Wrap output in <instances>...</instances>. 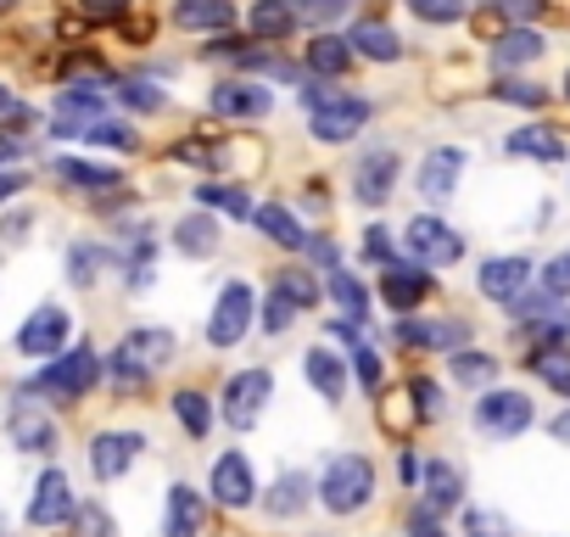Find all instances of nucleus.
<instances>
[{"instance_id": "1", "label": "nucleus", "mask_w": 570, "mask_h": 537, "mask_svg": "<svg viewBox=\"0 0 570 537\" xmlns=\"http://www.w3.org/2000/svg\"><path fill=\"white\" fill-rule=\"evenodd\" d=\"M101 370H107V364H101V353L79 342V348H62V353H57V359H51L29 387H23V392L51 398V403H62V409H68V403H79V398L101 381Z\"/></svg>"}, {"instance_id": "2", "label": "nucleus", "mask_w": 570, "mask_h": 537, "mask_svg": "<svg viewBox=\"0 0 570 537\" xmlns=\"http://www.w3.org/2000/svg\"><path fill=\"white\" fill-rule=\"evenodd\" d=\"M375 498V465L364 453H336L320 476V504L331 515H358Z\"/></svg>"}, {"instance_id": "3", "label": "nucleus", "mask_w": 570, "mask_h": 537, "mask_svg": "<svg viewBox=\"0 0 570 537\" xmlns=\"http://www.w3.org/2000/svg\"><path fill=\"white\" fill-rule=\"evenodd\" d=\"M537 420V409H531V398L525 392H509V387H492V392H481V403H475V431L481 437H520L525 426Z\"/></svg>"}, {"instance_id": "4", "label": "nucleus", "mask_w": 570, "mask_h": 537, "mask_svg": "<svg viewBox=\"0 0 570 537\" xmlns=\"http://www.w3.org/2000/svg\"><path fill=\"white\" fill-rule=\"evenodd\" d=\"M403 241H409V252H414L425 268H448V263H459V257H464V241H459V230H453V224H442L436 213H420V218H409Z\"/></svg>"}, {"instance_id": "5", "label": "nucleus", "mask_w": 570, "mask_h": 537, "mask_svg": "<svg viewBox=\"0 0 570 537\" xmlns=\"http://www.w3.org/2000/svg\"><path fill=\"white\" fill-rule=\"evenodd\" d=\"M252 314H257V297L246 281H229L213 303V320H207V342L213 348H235L246 331H252Z\"/></svg>"}, {"instance_id": "6", "label": "nucleus", "mask_w": 570, "mask_h": 537, "mask_svg": "<svg viewBox=\"0 0 570 537\" xmlns=\"http://www.w3.org/2000/svg\"><path fill=\"white\" fill-rule=\"evenodd\" d=\"M268 398H274V375H268V370H240V375H229V387H224V409H218V414H224V426L252 431Z\"/></svg>"}, {"instance_id": "7", "label": "nucleus", "mask_w": 570, "mask_h": 537, "mask_svg": "<svg viewBox=\"0 0 570 537\" xmlns=\"http://www.w3.org/2000/svg\"><path fill=\"white\" fill-rule=\"evenodd\" d=\"M431 292H436V281H431V268H425L420 257H414V263H403V257L381 263V297H386L392 314H414Z\"/></svg>"}, {"instance_id": "8", "label": "nucleus", "mask_w": 570, "mask_h": 537, "mask_svg": "<svg viewBox=\"0 0 570 537\" xmlns=\"http://www.w3.org/2000/svg\"><path fill=\"white\" fill-rule=\"evenodd\" d=\"M370 101L364 96H336V101H325V107H314L308 113V135L314 140H325V146H342V140H353L364 124H370Z\"/></svg>"}, {"instance_id": "9", "label": "nucleus", "mask_w": 570, "mask_h": 537, "mask_svg": "<svg viewBox=\"0 0 570 537\" xmlns=\"http://www.w3.org/2000/svg\"><path fill=\"white\" fill-rule=\"evenodd\" d=\"M68 336H73L68 309L46 303V309H35V314L23 320V331H18V353H23V359H57V353L68 348Z\"/></svg>"}, {"instance_id": "10", "label": "nucleus", "mask_w": 570, "mask_h": 537, "mask_svg": "<svg viewBox=\"0 0 570 537\" xmlns=\"http://www.w3.org/2000/svg\"><path fill=\"white\" fill-rule=\"evenodd\" d=\"M207 492H213V504H224V509H246V504L257 498L252 459H246L240 448L218 453V459H213V470H207Z\"/></svg>"}, {"instance_id": "11", "label": "nucleus", "mask_w": 570, "mask_h": 537, "mask_svg": "<svg viewBox=\"0 0 570 537\" xmlns=\"http://www.w3.org/2000/svg\"><path fill=\"white\" fill-rule=\"evenodd\" d=\"M96 118H101V85L73 79V85L57 96V107H51V135L79 140V135H85V124H96Z\"/></svg>"}, {"instance_id": "12", "label": "nucleus", "mask_w": 570, "mask_h": 537, "mask_svg": "<svg viewBox=\"0 0 570 537\" xmlns=\"http://www.w3.org/2000/svg\"><path fill=\"white\" fill-rule=\"evenodd\" d=\"M397 174H403V163H397V152H392V146L364 152V157H358V168H353V196H358L364 207H381V202H392Z\"/></svg>"}, {"instance_id": "13", "label": "nucleus", "mask_w": 570, "mask_h": 537, "mask_svg": "<svg viewBox=\"0 0 570 537\" xmlns=\"http://www.w3.org/2000/svg\"><path fill=\"white\" fill-rule=\"evenodd\" d=\"M268 107H274V96L263 85H252V79H224V85L207 90L213 118H268Z\"/></svg>"}, {"instance_id": "14", "label": "nucleus", "mask_w": 570, "mask_h": 537, "mask_svg": "<svg viewBox=\"0 0 570 537\" xmlns=\"http://www.w3.org/2000/svg\"><path fill=\"white\" fill-rule=\"evenodd\" d=\"M7 431H12V448H23V453H57V420L40 403H29V392L12 403Z\"/></svg>"}, {"instance_id": "15", "label": "nucleus", "mask_w": 570, "mask_h": 537, "mask_svg": "<svg viewBox=\"0 0 570 537\" xmlns=\"http://www.w3.org/2000/svg\"><path fill=\"white\" fill-rule=\"evenodd\" d=\"M140 448H146V437H140V431H101V437L90 442V470H96L101 481H118V476H129V470H135Z\"/></svg>"}, {"instance_id": "16", "label": "nucleus", "mask_w": 570, "mask_h": 537, "mask_svg": "<svg viewBox=\"0 0 570 537\" xmlns=\"http://www.w3.org/2000/svg\"><path fill=\"white\" fill-rule=\"evenodd\" d=\"M73 481L62 470H46L35 481V498H29V526H68L73 520Z\"/></svg>"}, {"instance_id": "17", "label": "nucleus", "mask_w": 570, "mask_h": 537, "mask_svg": "<svg viewBox=\"0 0 570 537\" xmlns=\"http://www.w3.org/2000/svg\"><path fill=\"white\" fill-rule=\"evenodd\" d=\"M525 286H531V263L525 257H487L475 268V292L492 297V303H514Z\"/></svg>"}, {"instance_id": "18", "label": "nucleus", "mask_w": 570, "mask_h": 537, "mask_svg": "<svg viewBox=\"0 0 570 537\" xmlns=\"http://www.w3.org/2000/svg\"><path fill=\"white\" fill-rule=\"evenodd\" d=\"M207 526V498L185 481L168 487V504H163V537H202Z\"/></svg>"}, {"instance_id": "19", "label": "nucleus", "mask_w": 570, "mask_h": 537, "mask_svg": "<svg viewBox=\"0 0 570 537\" xmlns=\"http://www.w3.org/2000/svg\"><path fill=\"white\" fill-rule=\"evenodd\" d=\"M464 336H470V325H459V320H403L397 325V342L403 348H425V353H459L464 348Z\"/></svg>"}, {"instance_id": "20", "label": "nucleus", "mask_w": 570, "mask_h": 537, "mask_svg": "<svg viewBox=\"0 0 570 537\" xmlns=\"http://www.w3.org/2000/svg\"><path fill=\"white\" fill-rule=\"evenodd\" d=\"M459 168H464V152L459 146H442V152H431L425 163H420V196L425 202H448L453 191H459Z\"/></svg>"}, {"instance_id": "21", "label": "nucleus", "mask_w": 570, "mask_h": 537, "mask_svg": "<svg viewBox=\"0 0 570 537\" xmlns=\"http://www.w3.org/2000/svg\"><path fill=\"white\" fill-rule=\"evenodd\" d=\"M252 224H257V235H268V241L285 246V252H303V246H308V224H297V213L279 207V202L252 207Z\"/></svg>"}, {"instance_id": "22", "label": "nucleus", "mask_w": 570, "mask_h": 537, "mask_svg": "<svg viewBox=\"0 0 570 537\" xmlns=\"http://www.w3.org/2000/svg\"><path fill=\"white\" fill-rule=\"evenodd\" d=\"M320 487L308 481V470H285L268 492H263V509L274 515V520H292V515H303L308 509V498H314Z\"/></svg>"}, {"instance_id": "23", "label": "nucleus", "mask_w": 570, "mask_h": 537, "mask_svg": "<svg viewBox=\"0 0 570 537\" xmlns=\"http://www.w3.org/2000/svg\"><path fill=\"white\" fill-rule=\"evenodd\" d=\"M303 375H308V387H314L325 403H342V398H347V359H336L331 348H314V353L303 359Z\"/></svg>"}, {"instance_id": "24", "label": "nucleus", "mask_w": 570, "mask_h": 537, "mask_svg": "<svg viewBox=\"0 0 570 537\" xmlns=\"http://www.w3.org/2000/svg\"><path fill=\"white\" fill-rule=\"evenodd\" d=\"M420 492H425V509L448 515V509L464 498V476H459L448 459H431V465H420Z\"/></svg>"}, {"instance_id": "25", "label": "nucleus", "mask_w": 570, "mask_h": 537, "mask_svg": "<svg viewBox=\"0 0 570 537\" xmlns=\"http://www.w3.org/2000/svg\"><path fill=\"white\" fill-rule=\"evenodd\" d=\"M174 23L196 35H224L235 23V7L229 0H174Z\"/></svg>"}, {"instance_id": "26", "label": "nucleus", "mask_w": 570, "mask_h": 537, "mask_svg": "<svg viewBox=\"0 0 570 537\" xmlns=\"http://www.w3.org/2000/svg\"><path fill=\"white\" fill-rule=\"evenodd\" d=\"M353 40H342V35H320L308 51H303V62H308V74H320V79H347V68H353Z\"/></svg>"}, {"instance_id": "27", "label": "nucleus", "mask_w": 570, "mask_h": 537, "mask_svg": "<svg viewBox=\"0 0 570 537\" xmlns=\"http://www.w3.org/2000/svg\"><path fill=\"white\" fill-rule=\"evenodd\" d=\"M118 353H129L135 364H146V370L157 375V370L179 353V342H174V331H157V325H151V331H129V336L118 342Z\"/></svg>"}, {"instance_id": "28", "label": "nucleus", "mask_w": 570, "mask_h": 537, "mask_svg": "<svg viewBox=\"0 0 570 537\" xmlns=\"http://www.w3.org/2000/svg\"><path fill=\"white\" fill-rule=\"evenodd\" d=\"M246 23H252V40H292L297 7H292V0H252Z\"/></svg>"}, {"instance_id": "29", "label": "nucleus", "mask_w": 570, "mask_h": 537, "mask_svg": "<svg viewBox=\"0 0 570 537\" xmlns=\"http://www.w3.org/2000/svg\"><path fill=\"white\" fill-rule=\"evenodd\" d=\"M542 51H548V40H542L537 29H525V23H520V29H509V35L492 46V68H498V74H509V68H525V62H537Z\"/></svg>"}, {"instance_id": "30", "label": "nucleus", "mask_w": 570, "mask_h": 537, "mask_svg": "<svg viewBox=\"0 0 570 537\" xmlns=\"http://www.w3.org/2000/svg\"><path fill=\"white\" fill-rule=\"evenodd\" d=\"M559 342H564V336H537V348H531V359H525V364H531L553 392H564V398H570V353H564Z\"/></svg>"}, {"instance_id": "31", "label": "nucleus", "mask_w": 570, "mask_h": 537, "mask_svg": "<svg viewBox=\"0 0 570 537\" xmlns=\"http://www.w3.org/2000/svg\"><path fill=\"white\" fill-rule=\"evenodd\" d=\"M503 146H509L514 157H537V163H559V157H564V140H559V129H548V124H525V129H514Z\"/></svg>"}, {"instance_id": "32", "label": "nucleus", "mask_w": 570, "mask_h": 537, "mask_svg": "<svg viewBox=\"0 0 570 537\" xmlns=\"http://www.w3.org/2000/svg\"><path fill=\"white\" fill-rule=\"evenodd\" d=\"M325 292H331V303H336V309H342L347 320H358V325L370 320V292H364V281L353 275V268H342V263H336V268H331V286H325Z\"/></svg>"}, {"instance_id": "33", "label": "nucleus", "mask_w": 570, "mask_h": 537, "mask_svg": "<svg viewBox=\"0 0 570 537\" xmlns=\"http://www.w3.org/2000/svg\"><path fill=\"white\" fill-rule=\"evenodd\" d=\"M347 40H353V51L370 57V62H397V57H403V40H397V29H386V23H358Z\"/></svg>"}, {"instance_id": "34", "label": "nucleus", "mask_w": 570, "mask_h": 537, "mask_svg": "<svg viewBox=\"0 0 570 537\" xmlns=\"http://www.w3.org/2000/svg\"><path fill=\"white\" fill-rule=\"evenodd\" d=\"M174 246H179L185 257H213V252H218V224H213L207 213H190V218L174 224Z\"/></svg>"}, {"instance_id": "35", "label": "nucleus", "mask_w": 570, "mask_h": 537, "mask_svg": "<svg viewBox=\"0 0 570 537\" xmlns=\"http://www.w3.org/2000/svg\"><path fill=\"white\" fill-rule=\"evenodd\" d=\"M57 179L73 185V191H112L124 174L118 168H101V163H79V157H57Z\"/></svg>"}, {"instance_id": "36", "label": "nucleus", "mask_w": 570, "mask_h": 537, "mask_svg": "<svg viewBox=\"0 0 570 537\" xmlns=\"http://www.w3.org/2000/svg\"><path fill=\"white\" fill-rule=\"evenodd\" d=\"M112 263V252L107 246H96V241H79V246H68V281L73 286H96V275Z\"/></svg>"}, {"instance_id": "37", "label": "nucleus", "mask_w": 570, "mask_h": 537, "mask_svg": "<svg viewBox=\"0 0 570 537\" xmlns=\"http://www.w3.org/2000/svg\"><path fill=\"white\" fill-rule=\"evenodd\" d=\"M168 403H174V414H179V426H185L190 437H207V431H213V403H207L196 387H179Z\"/></svg>"}, {"instance_id": "38", "label": "nucleus", "mask_w": 570, "mask_h": 537, "mask_svg": "<svg viewBox=\"0 0 570 537\" xmlns=\"http://www.w3.org/2000/svg\"><path fill=\"white\" fill-rule=\"evenodd\" d=\"M196 202L202 207H213V213H229V218H252V196L240 191V185H196Z\"/></svg>"}, {"instance_id": "39", "label": "nucleus", "mask_w": 570, "mask_h": 537, "mask_svg": "<svg viewBox=\"0 0 570 537\" xmlns=\"http://www.w3.org/2000/svg\"><path fill=\"white\" fill-rule=\"evenodd\" d=\"M79 140H85V146H107V152H135V146H140V135H135L129 124H118V118H96V124H85Z\"/></svg>"}, {"instance_id": "40", "label": "nucleus", "mask_w": 570, "mask_h": 537, "mask_svg": "<svg viewBox=\"0 0 570 537\" xmlns=\"http://www.w3.org/2000/svg\"><path fill=\"white\" fill-rule=\"evenodd\" d=\"M453 375H459L464 387H492V381H498V359L459 348V353H453Z\"/></svg>"}, {"instance_id": "41", "label": "nucleus", "mask_w": 570, "mask_h": 537, "mask_svg": "<svg viewBox=\"0 0 570 537\" xmlns=\"http://www.w3.org/2000/svg\"><path fill=\"white\" fill-rule=\"evenodd\" d=\"M107 375H112V387H118V392H146V387H151V370H146V364H135V359H129V353H118V348H112V359H107Z\"/></svg>"}, {"instance_id": "42", "label": "nucleus", "mask_w": 570, "mask_h": 537, "mask_svg": "<svg viewBox=\"0 0 570 537\" xmlns=\"http://www.w3.org/2000/svg\"><path fill=\"white\" fill-rule=\"evenodd\" d=\"M409 12H414L420 23H436V29H448V23H459V18L470 12V0H409Z\"/></svg>"}, {"instance_id": "43", "label": "nucleus", "mask_w": 570, "mask_h": 537, "mask_svg": "<svg viewBox=\"0 0 570 537\" xmlns=\"http://www.w3.org/2000/svg\"><path fill=\"white\" fill-rule=\"evenodd\" d=\"M285 297H292L297 309H314L320 303V281L308 275V268H279V281H274Z\"/></svg>"}, {"instance_id": "44", "label": "nucleus", "mask_w": 570, "mask_h": 537, "mask_svg": "<svg viewBox=\"0 0 570 537\" xmlns=\"http://www.w3.org/2000/svg\"><path fill=\"white\" fill-rule=\"evenodd\" d=\"M118 101L135 107V113H163V107H168V96H163L157 85H146V79H124V85H118Z\"/></svg>"}, {"instance_id": "45", "label": "nucleus", "mask_w": 570, "mask_h": 537, "mask_svg": "<svg viewBox=\"0 0 570 537\" xmlns=\"http://www.w3.org/2000/svg\"><path fill=\"white\" fill-rule=\"evenodd\" d=\"M297 314H303V309H297L292 297H285V292L274 286V292H268V303H263V331H268V336L292 331V320H297Z\"/></svg>"}, {"instance_id": "46", "label": "nucleus", "mask_w": 570, "mask_h": 537, "mask_svg": "<svg viewBox=\"0 0 570 537\" xmlns=\"http://www.w3.org/2000/svg\"><path fill=\"white\" fill-rule=\"evenodd\" d=\"M464 537H514V526L498 509H464Z\"/></svg>"}, {"instance_id": "47", "label": "nucleus", "mask_w": 570, "mask_h": 537, "mask_svg": "<svg viewBox=\"0 0 570 537\" xmlns=\"http://www.w3.org/2000/svg\"><path fill=\"white\" fill-rule=\"evenodd\" d=\"M492 96H498V101H509V107H525V113H537V107L548 101V90H542V85H525V79H503Z\"/></svg>"}, {"instance_id": "48", "label": "nucleus", "mask_w": 570, "mask_h": 537, "mask_svg": "<svg viewBox=\"0 0 570 537\" xmlns=\"http://www.w3.org/2000/svg\"><path fill=\"white\" fill-rule=\"evenodd\" d=\"M347 359H353V370H358L364 392H381V375H386V370H381V353H375V348H370L364 336L353 342V353H347Z\"/></svg>"}, {"instance_id": "49", "label": "nucleus", "mask_w": 570, "mask_h": 537, "mask_svg": "<svg viewBox=\"0 0 570 537\" xmlns=\"http://www.w3.org/2000/svg\"><path fill=\"white\" fill-rule=\"evenodd\" d=\"M409 398H414V420H436L442 414V387L431 375H414L409 381Z\"/></svg>"}, {"instance_id": "50", "label": "nucleus", "mask_w": 570, "mask_h": 537, "mask_svg": "<svg viewBox=\"0 0 570 537\" xmlns=\"http://www.w3.org/2000/svg\"><path fill=\"white\" fill-rule=\"evenodd\" d=\"M297 7V23H336L353 0H292Z\"/></svg>"}, {"instance_id": "51", "label": "nucleus", "mask_w": 570, "mask_h": 537, "mask_svg": "<svg viewBox=\"0 0 570 537\" xmlns=\"http://www.w3.org/2000/svg\"><path fill=\"white\" fill-rule=\"evenodd\" d=\"M73 520H79V537H118V531H112V515H107L101 504H79Z\"/></svg>"}, {"instance_id": "52", "label": "nucleus", "mask_w": 570, "mask_h": 537, "mask_svg": "<svg viewBox=\"0 0 570 537\" xmlns=\"http://www.w3.org/2000/svg\"><path fill=\"white\" fill-rule=\"evenodd\" d=\"M79 18L85 23H124L129 18V0H79Z\"/></svg>"}, {"instance_id": "53", "label": "nucleus", "mask_w": 570, "mask_h": 537, "mask_svg": "<svg viewBox=\"0 0 570 537\" xmlns=\"http://www.w3.org/2000/svg\"><path fill=\"white\" fill-rule=\"evenodd\" d=\"M542 292H548V297H570V252H559V257L542 268Z\"/></svg>"}, {"instance_id": "54", "label": "nucleus", "mask_w": 570, "mask_h": 537, "mask_svg": "<svg viewBox=\"0 0 570 537\" xmlns=\"http://www.w3.org/2000/svg\"><path fill=\"white\" fill-rule=\"evenodd\" d=\"M487 7L509 12L514 23H531V18H542V12H548V0H487Z\"/></svg>"}, {"instance_id": "55", "label": "nucleus", "mask_w": 570, "mask_h": 537, "mask_svg": "<svg viewBox=\"0 0 570 537\" xmlns=\"http://www.w3.org/2000/svg\"><path fill=\"white\" fill-rule=\"evenodd\" d=\"M364 252H370L375 263H392V257H397V246H392L386 224H370V235H364Z\"/></svg>"}, {"instance_id": "56", "label": "nucleus", "mask_w": 570, "mask_h": 537, "mask_svg": "<svg viewBox=\"0 0 570 537\" xmlns=\"http://www.w3.org/2000/svg\"><path fill=\"white\" fill-rule=\"evenodd\" d=\"M409 537H448V531H442V515H436V509H414V515H409Z\"/></svg>"}, {"instance_id": "57", "label": "nucleus", "mask_w": 570, "mask_h": 537, "mask_svg": "<svg viewBox=\"0 0 570 537\" xmlns=\"http://www.w3.org/2000/svg\"><path fill=\"white\" fill-rule=\"evenodd\" d=\"M29 152V140L23 135H7V129H0V163H18Z\"/></svg>"}, {"instance_id": "58", "label": "nucleus", "mask_w": 570, "mask_h": 537, "mask_svg": "<svg viewBox=\"0 0 570 537\" xmlns=\"http://www.w3.org/2000/svg\"><path fill=\"white\" fill-rule=\"evenodd\" d=\"M0 118H23V101H18L7 85H0Z\"/></svg>"}, {"instance_id": "59", "label": "nucleus", "mask_w": 570, "mask_h": 537, "mask_svg": "<svg viewBox=\"0 0 570 537\" xmlns=\"http://www.w3.org/2000/svg\"><path fill=\"white\" fill-rule=\"evenodd\" d=\"M23 185H29V179H23V174H0V202H7V196H18V191H23Z\"/></svg>"}, {"instance_id": "60", "label": "nucleus", "mask_w": 570, "mask_h": 537, "mask_svg": "<svg viewBox=\"0 0 570 537\" xmlns=\"http://www.w3.org/2000/svg\"><path fill=\"white\" fill-rule=\"evenodd\" d=\"M553 437H559V442H570V409H564V414L553 420Z\"/></svg>"}, {"instance_id": "61", "label": "nucleus", "mask_w": 570, "mask_h": 537, "mask_svg": "<svg viewBox=\"0 0 570 537\" xmlns=\"http://www.w3.org/2000/svg\"><path fill=\"white\" fill-rule=\"evenodd\" d=\"M559 96H564V101H570V68H564V90H559Z\"/></svg>"}, {"instance_id": "62", "label": "nucleus", "mask_w": 570, "mask_h": 537, "mask_svg": "<svg viewBox=\"0 0 570 537\" xmlns=\"http://www.w3.org/2000/svg\"><path fill=\"white\" fill-rule=\"evenodd\" d=\"M559 325H564V336H570V309H564V314H559Z\"/></svg>"}, {"instance_id": "63", "label": "nucleus", "mask_w": 570, "mask_h": 537, "mask_svg": "<svg viewBox=\"0 0 570 537\" xmlns=\"http://www.w3.org/2000/svg\"><path fill=\"white\" fill-rule=\"evenodd\" d=\"M12 7H18V0H0V12H12Z\"/></svg>"}, {"instance_id": "64", "label": "nucleus", "mask_w": 570, "mask_h": 537, "mask_svg": "<svg viewBox=\"0 0 570 537\" xmlns=\"http://www.w3.org/2000/svg\"><path fill=\"white\" fill-rule=\"evenodd\" d=\"M0 537H7V520H0Z\"/></svg>"}]
</instances>
